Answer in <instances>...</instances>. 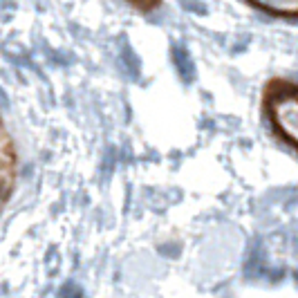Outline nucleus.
Here are the masks:
<instances>
[{
    "label": "nucleus",
    "instance_id": "f257e3e1",
    "mask_svg": "<svg viewBox=\"0 0 298 298\" xmlns=\"http://www.w3.org/2000/svg\"><path fill=\"white\" fill-rule=\"evenodd\" d=\"M267 113L271 123L289 144L298 148V95L296 92H276L267 101Z\"/></svg>",
    "mask_w": 298,
    "mask_h": 298
}]
</instances>
